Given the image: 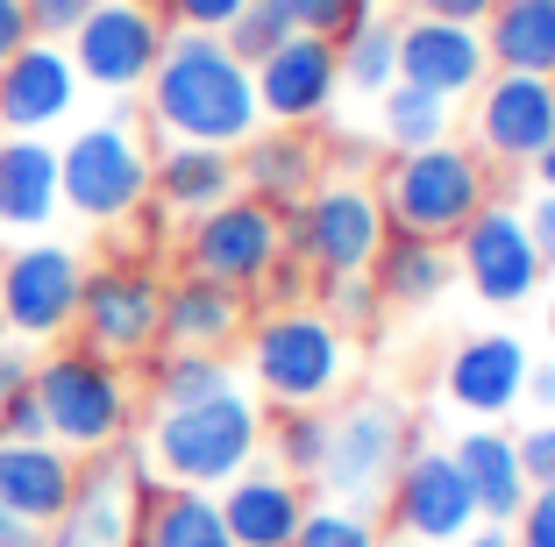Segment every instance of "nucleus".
Listing matches in <instances>:
<instances>
[{
  "label": "nucleus",
  "mask_w": 555,
  "mask_h": 547,
  "mask_svg": "<svg viewBox=\"0 0 555 547\" xmlns=\"http://www.w3.org/2000/svg\"><path fill=\"white\" fill-rule=\"evenodd\" d=\"M150 129L164 143H207V149H243L263 129L257 107V79L221 36L199 29H171L164 57L150 71Z\"/></svg>",
  "instance_id": "1"
},
{
  "label": "nucleus",
  "mask_w": 555,
  "mask_h": 547,
  "mask_svg": "<svg viewBox=\"0 0 555 547\" xmlns=\"http://www.w3.org/2000/svg\"><path fill=\"white\" fill-rule=\"evenodd\" d=\"M249 335V377H257V399L278 413H327V405L349 391L357 370V349L321 307H271Z\"/></svg>",
  "instance_id": "2"
},
{
  "label": "nucleus",
  "mask_w": 555,
  "mask_h": 547,
  "mask_svg": "<svg viewBox=\"0 0 555 547\" xmlns=\"http://www.w3.org/2000/svg\"><path fill=\"white\" fill-rule=\"evenodd\" d=\"M263 448V405L243 385L214 391L199 405H164L143 434L150 477L157 483H185V491H221L229 477H243Z\"/></svg>",
  "instance_id": "3"
},
{
  "label": "nucleus",
  "mask_w": 555,
  "mask_h": 547,
  "mask_svg": "<svg viewBox=\"0 0 555 547\" xmlns=\"http://www.w3.org/2000/svg\"><path fill=\"white\" fill-rule=\"evenodd\" d=\"M491 199V171L470 143H427V149H392L385 178H377V207L392 221V235H427L456 242L463 221Z\"/></svg>",
  "instance_id": "4"
},
{
  "label": "nucleus",
  "mask_w": 555,
  "mask_h": 547,
  "mask_svg": "<svg viewBox=\"0 0 555 547\" xmlns=\"http://www.w3.org/2000/svg\"><path fill=\"white\" fill-rule=\"evenodd\" d=\"M36 405H43V427L65 455H100V448H121L135 427V391L121 377V363L93 349H57L36 363L29 377Z\"/></svg>",
  "instance_id": "5"
},
{
  "label": "nucleus",
  "mask_w": 555,
  "mask_h": 547,
  "mask_svg": "<svg viewBox=\"0 0 555 547\" xmlns=\"http://www.w3.org/2000/svg\"><path fill=\"white\" fill-rule=\"evenodd\" d=\"M57 199L65 213L93 227H121L143 213L150 199V143L135 135L129 114H107V121H86L65 149H57Z\"/></svg>",
  "instance_id": "6"
},
{
  "label": "nucleus",
  "mask_w": 555,
  "mask_h": 547,
  "mask_svg": "<svg viewBox=\"0 0 555 547\" xmlns=\"http://www.w3.org/2000/svg\"><path fill=\"white\" fill-rule=\"evenodd\" d=\"M392 221L377 207V185L363 178H321L285 213V257H299L313 277H371Z\"/></svg>",
  "instance_id": "7"
},
{
  "label": "nucleus",
  "mask_w": 555,
  "mask_h": 547,
  "mask_svg": "<svg viewBox=\"0 0 555 547\" xmlns=\"http://www.w3.org/2000/svg\"><path fill=\"white\" fill-rule=\"evenodd\" d=\"M406 448H413L406 405L385 399V391H363V399H349L343 413H327V455H321L313 491L335 498V505H363V512H371V505L392 491Z\"/></svg>",
  "instance_id": "8"
},
{
  "label": "nucleus",
  "mask_w": 555,
  "mask_h": 547,
  "mask_svg": "<svg viewBox=\"0 0 555 547\" xmlns=\"http://www.w3.org/2000/svg\"><path fill=\"white\" fill-rule=\"evenodd\" d=\"M150 483L157 477H150V455L135 448V441L86 455L65 512L50 519V547H135Z\"/></svg>",
  "instance_id": "9"
},
{
  "label": "nucleus",
  "mask_w": 555,
  "mask_h": 547,
  "mask_svg": "<svg viewBox=\"0 0 555 547\" xmlns=\"http://www.w3.org/2000/svg\"><path fill=\"white\" fill-rule=\"evenodd\" d=\"M278 263H285V213H271L249 193L221 199V207L199 213V221H185V271L243 291V299H257Z\"/></svg>",
  "instance_id": "10"
},
{
  "label": "nucleus",
  "mask_w": 555,
  "mask_h": 547,
  "mask_svg": "<svg viewBox=\"0 0 555 547\" xmlns=\"http://www.w3.org/2000/svg\"><path fill=\"white\" fill-rule=\"evenodd\" d=\"M157 321H164V277L150 263L121 257V263H100L86 271V291H79V349L107 355V363H143L157 355Z\"/></svg>",
  "instance_id": "11"
},
{
  "label": "nucleus",
  "mask_w": 555,
  "mask_h": 547,
  "mask_svg": "<svg viewBox=\"0 0 555 547\" xmlns=\"http://www.w3.org/2000/svg\"><path fill=\"white\" fill-rule=\"evenodd\" d=\"M164 36H171V22L150 0H93L65 50H72V65H79V86L143 93L157 57H164Z\"/></svg>",
  "instance_id": "12"
},
{
  "label": "nucleus",
  "mask_w": 555,
  "mask_h": 547,
  "mask_svg": "<svg viewBox=\"0 0 555 547\" xmlns=\"http://www.w3.org/2000/svg\"><path fill=\"white\" fill-rule=\"evenodd\" d=\"M449 257H456V277L485 307H527L541 291V277H548L534 257V235H527V213L499 193L463 221V235L449 242Z\"/></svg>",
  "instance_id": "13"
},
{
  "label": "nucleus",
  "mask_w": 555,
  "mask_h": 547,
  "mask_svg": "<svg viewBox=\"0 0 555 547\" xmlns=\"http://www.w3.org/2000/svg\"><path fill=\"white\" fill-rule=\"evenodd\" d=\"M86 291V257L72 242H22L0 263V327L15 341H57L79 321Z\"/></svg>",
  "instance_id": "14"
},
{
  "label": "nucleus",
  "mask_w": 555,
  "mask_h": 547,
  "mask_svg": "<svg viewBox=\"0 0 555 547\" xmlns=\"http://www.w3.org/2000/svg\"><path fill=\"white\" fill-rule=\"evenodd\" d=\"M548 143H555V79L491 71V79L470 93V149L485 164L534 171Z\"/></svg>",
  "instance_id": "15"
},
{
  "label": "nucleus",
  "mask_w": 555,
  "mask_h": 547,
  "mask_svg": "<svg viewBox=\"0 0 555 547\" xmlns=\"http://www.w3.org/2000/svg\"><path fill=\"white\" fill-rule=\"evenodd\" d=\"M385 512H392V533L406 541H427V547H456L463 533L477 526V498L463 483L456 455L435 448V441H413L406 463H399L392 491H385Z\"/></svg>",
  "instance_id": "16"
},
{
  "label": "nucleus",
  "mask_w": 555,
  "mask_h": 547,
  "mask_svg": "<svg viewBox=\"0 0 555 547\" xmlns=\"http://www.w3.org/2000/svg\"><path fill=\"white\" fill-rule=\"evenodd\" d=\"M249 79H257L263 129H313V121H327L335 100H343V57H335L327 36L299 29V36H285L263 65H249Z\"/></svg>",
  "instance_id": "17"
},
{
  "label": "nucleus",
  "mask_w": 555,
  "mask_h": 547,
  "mask_svg": "<svg viewBox=\"0 0 555 547\" xmlns=\"http://www.w3.org/2000/svg\"><path fill=\"white\" fill-rule=\"evenodd\" d=\"M527 370H534L527 341L506 335V327H485V335L449 349V363H441V399L456 405L463 419H506L513 405L527 399Z\"/></svg>",
  "instance_id": "18"
},
{
  "label": "nucleus",
  "mask_w": 555,
  "mask_h": 547,
  "mask_svg": "<svg viewBox=\"0 0 555 547\" xmlns=\"http://www.w3.org/2000/svg\"><path fill=\"white\" fill-rule=\"evenodd\" d=\"M399 79L441 93L449 107L477 93L491 79V57H485V36L470 22H435V15H406L399 22Z\"/></svg>",
  "instance_id": "19"
},
{
  "label": "nucleus",
  "mask_w": 555,
  "mask_h": 547,
  "mask_svg": "<svg viewBox=\"0 0 555 547\" xmlns=\"http://www.w3.org/2000/svg\"><path fill=\"white\" fill-rule=\"evenodd\" d=\"M79 107V65L65 43H22L0 65V129L8 135H43Z\"/></svg>",
  "instance_id": "20"
},
{
  "label": "nucleus",
  "mask_w": 555,
  "mask_h": 547,
  "mask_svg": "<svg viewBox=\"0 0 555 547\" xmlns=\"http://www.w3.org/2000/svg\"><path fill=\"white\" fill-rule=\"evenodd\" d=\"M214 498H221V519H229L235 547H293L313 491L299 477H285L278 463H249L243 477H229Z\"/></svg>",
  "instance_id": "21"
},
{
  "label": "nucleus",
  "mask_w": 555,
  "mask_h": 547,
  "mask_svg": "<svg viewBox=\"0 0 555 547\" xmlns=\"http://www.w3.org/2000/svg\"><path fill=\"white\" fill-rule=\"evenodd\" d=\"M235 178H243V193L263 199L271 213H293L327 178V164H321L313 129H257L243 149H235Z\"/></svg>",
  "instance_id": "22"
},
{
  "label": "nucleus",
  "mask_w": 555,
  "mask_h": 547,
  "mask_svg": "<svg viewBox=\"0 0 555 547\" xmlns=\"http://www.w3.org/2000/svg\"><path fill=\"white\" fill-rule=\"evenodd\" d=\"M249 327V299L229 285H214V277L199 271H179L171 285H164V321H157V349H229V341H243Z\"/></svg>",
  "instance_id": "23"
},
{
  "label": "nucleus",
  "mask_w": 555,
  "mask_h": 547,
  "mask_svg": "<svg viewBox=\"0 0 555 547\" xmlns=\"http://www.w3.org/2000/svg\"><path fill=\"white\" fill-rule=\"evenodd\" d=\"M449 455H456L463 483H470L477 498V526H513V512L527 505V469H520V448H513V434L499 427V419H470L456 441H449Z\"/></svg>",
  "instance_id": "24"
},
{
  "label": "nucleus",
  "mask_w": 555,
  "mask_h": 547,
  "mask_svg": "<svg viewBox=\"0 0 555 547\" xmlns=\"http://www.w3.org/2000/svg\"><path fill=\"white\" fill-rule=\"evenodd\" d=\"M243 193V178H235V149H207V143H164L150 157V199L164 213H179V221H199L214 213L221 199Z\"/></svg>",
  "instance_id": "25"
},
{
  "label": "nucleus",
  "mask_w": 555,
  "mask_h": 547,
  "mask_svg": "<svg viewBox=\"0 0 555 547\" xmlns=\"http://www.w3.org/2000/svg\"><path fill=\"white\" fill-rule=\"evenodd\" d=\"M57 149L43 135L0 143V235H43L57 221Z\"/></svg>",
  "instance_id": "26"
},
{
  "label": "nucleus",
  "mask_w": 555,
  "mask_h": 547,
  "mask_svg": "<svg viewBox=\"0 0 555 547\" xmlns=\"http://www.w3.org/2000/svg\"><path fill=\"white\" fill-rule=\"evenodd\" d=\"M72 483H79V455H65L57 441H0V505L36 526L65 512Z\"/></svg>",
  "instance_id": "27"
},
{
  "label": "nucleus",
  "mask_w": 555,
  "mask_h": 547,
  "mask_svg": "<svg viewBox=\"0 0 555 547\" xmlns=\"http://www.w3.org/2000/svg\"><path fill=\"white\" fill-rule=\"evenodd\" d=\"M485 57L491 71H527V79H555V0H499L485 22Z\"/></svg>",
  "instance_id": "28"
},
{
  "label": "nucleus",
  "mask_w": 555,
  "mask_h": 547,
  "mask_svg": "<svg viewBox=\"0 0 555 547\" xmlns=\"http://www.w3.org/2000/svg\"><path fill=\"white\" fill-rule=\"evenodd\" d=\"M371 285L385 307H435L441 291L456 285V257H449V242H427V235H385L371 263Z\"/></svg>",
  "instance_id": "29"
},
{
  "label": "nucleus",
  "mask_w": 555,
  "mask_h": 547,
  "mask_svg": "<svg viewBox=\"0 0 555 547\" xmlns=\"http://www.w3.org/2000/svg\"><path fill=\"white\" fill-rule=\"evenodd\" d=\"M135 547H235V541H229V519H221V498H214V491L150 483Z\"/></svg>",
  "instance_id": "30"
},
{
  "label": "nucleus",
  "mask_w": 555,
  "mask_h": 547,
  "mask_svg": "<svg viewBox=\"0 0 555 547\" xmlns=\"http://www.w3.org/2000/svg\"><path fill=\"white\" fill-rule=\"evenodd\" d=\"M335 57H343V93L377 100L385 86H399V22L371 8L357 29L335 36Z\"/></svg>",
  "instance_id": "31"
},
{
  "label": "nucleus",
  "mask_w": 555,
  "mask_h": 547,
  "mask_svg": "<svg viewBox=\"0 0 555 547\" xmlns=\"http://www.w3.org/2000/svg\"><path fill=\"white\" fill-rule=\"evenodd\" d=\"M377 135L392 149H427V143H449L456 135V107L441 93H427V86H385L377 93Z\"/></svg>",
  "instance_id": "32"
},
{
  "label": "nucleus",
  "mask_w": 555,
  "mask_h": 547,
  "mask_svg": "<svg viewBox=\"0 0 555 547\" xmlns=\"http://www.w3.org/2000/svg\"><path fill=\"white\" fill-rule=\"evenodd\" d=\"M243 377H235L229 355H214V349H157V363H150V399L164 405H199L214 399V391H235Z\"/></svg>",
  "instance_id": "33"
},
{
  "label": "nucleus",
  "mask_w": 555,
  "mask_h": 547,
  "mask_svg": "<svg viewBox=\"0 0 555 547\" xmlns=\"http://www.w3.org/2000/svg\"><path fill=\"white\" fill-rule=\"evenodd\" d=\"M263 441H271V463L313 491L321 455H327V413H278V419H263Z\"/></svg>",
  "instance_id": "34"
},
{
  "label": "nucleus",
  "mask_w": 555,
  "mask_h": 547,
  "mask_svg": "<svg viewBox=\"0 0 555 547\" xmlns=\"http://www.w3.org/2000/svg\"><path fill=\"white\" fill-rule=\"evenodd\" d=\"M385 541V526H377V512H363V505H335V498H313L307 519H299L293 547H377Z\"/></svg>",
  "instance_id": "35"
},
{
  "label": "nucleus",
  "mask_w": 555,
  "mask_h": 547,
  "mask_svg": "<svg viewBox=\"0 0 555 547\" xmlns=\"http://www.w3.org/2000/svg\"><path fill=\"white\" fill-rule=\"evenodd\" d=\"M285 36H299V29H293V15H285V0H249L243 15L221 29V43H229L243 65H263V57H271Z\"/></svg>",
  "instance_id": "36"
},
{
  "label": "nucleus",
  "mask_w": 555,
  "mask_h": 547,
  "mask_svg": "<svg viewBox=\"0 0 555 547\" xmlns=\"http://www.w3.org/2000/svg\"><path fill=\"white\" fill-rule=\"evenodd\" d=\"M321 313L343 327V335H371L377 313H385V299H377L371 277H321Z\"/></svg>",
  "instance_id": "37"
},
{
  "label": "nucleus",
  "mask_w": 555,
  "mask_h": 547,
  "mask_svg": "<svg viewBox=\"0 0 555 547\" xmlns=\"http://www.w3.org/2000/svg\"><path fill=\"white\" fill-rule=\"evenodd\" d=\"M377 0H285V15H293V29H307V36H327V43H335V36L343 29H357L363 15H371Z\"/></svg>",
  "instance_id": "38"
},
{
  "label": "nucleus",
  "mask_w": 555,
  "mask_h": 547,
  "mask_svg": "<svg viewBox=\"0 0 555 547\" xmlns=\"http://www.w3.org/2000/svg\"><path fill=\"white\" fill-rule=\"evenodd\" d=\"M243 8L249 0H157V15L171 22V29H199V36H221Z\"/></svg>",
  "instance_id": "39"
},
{
  "label": "nucleus",
  "mask_w": 555,
  "mask_h": 547,
  "mask_svg": "<svg viewBox=\"0 0 555 547\" xmlns=\"http://www.w3.org/2000/svg\"><path fill=\"white\" fill-rule=\"evenodd\" d=\"M513 547H555V483H541V491H527V505L513 512Z\"/></svg>",
  "instance_id": "40"
},
{
  "label": "nucleus",
  "mask_w": 555,
  "mask_h": 547,
  "mask_svg": "<svg viewBox=\"0 0 555 547\" xmlns=\"http://www.w3.org/2000/svg\"><path fill=\"white\" fill-rule=\"evenodd\" d=\"M513 448H520V469H527V483H555V419H534V427H520L513 434Z\"/></svg>",
  "instance_id": "41"
},
{
  "label": "nucleus",
  "mask_w": 555,
  "mask_h": 547,
  "mask_svg": "<svg viewBox=\"0 0 555 547\" xmlns=\"http://www.w3.org/2000/svg\"><path fill=\"white\" fill-rule=\"evenodd\" d=\"M22 8H29V29L43 36V43H72V29L86 22L93 0H22Z\"/></svg>",
  "instance_id": "42"
},
{
  "label": "nucleus",
  "mask_w": 555,
  "mask_h": 547,
  "mask_svg": "<svg viewBox=\"0 0 555 547\" xmlns=\"http://www.w3.org/2000/svg\"><path fill=\"white\" fill-rule=\"evenodd\" d=\"M0 441H50L43 405H36V391H29V385L0 399Z\"/></svg>",
  "instance_id": "43"
},
{
  "label": "nucleus",
  "mask_w": 555,
  "mask_h": 547,
  "mask_svg": "<svg viewBox=\"0 0 555 547\" xmlns=\"http://www.w3.org/2000/svg\"><path fill=\"white\" fill-rule=\"evenodd\" d=\"M520 213H527V235H534V257H541V271H555V193H534Z\"/></svg>",
  "instance_id": "44"
},
{
  "label": "nucleus",
  "mask_w": 555,
  "mask_h": 547,
  "mask_svg": "<svg viewBox=\"0 0 555 547\" xmlns=\"http://www.w3.org/2000/svg\"><path fill=\"white\" fill-rule=\"evenodd\" d=\"M406 8H413V15H435V22H470V29H477V22H485L491 8H499V0H406Z\"/></svg>",
  "instance_id": "45"
},
{
  "label": "nucleus",
  "mask_w": 555,
  "mask_h": 547,
  "mask_svg": "<svg viewBox=\"0 0 555 547\" xmlns=\"http://www.w3.org/2000/svg\"><path fill=\"white\" fill-rule=\"evenodd\" d=\"M22 43H36V29H29V8L22 0H0V65L15 57Z\"/></svg>",
  "instance_id": "46"
},
{
  "label": "nucleus",
  "mask_w": 555,
  "mask_h": 547,
  "mask_svg": "<svg viewBox=\"0 0 555 547\" xmlns=\"http://www.w3.org/2000/svg\"><path fill=\"white\" fill-rule=\"evenodd\" d=\"M0 547H50V526H36V519H22V512L0 505Z\"/></svg>",
  "instance_id": "47"
},
{
  "label": "nucleus",
  "mask_w": 555,
  "mask_h": 547,
  "mask_svg": "<svg viewBox=\"0 0 555 547\" xmlns=\"http://www.w3.org/2000/svg\"><path fill=\"white\" fill-rule=\"evenodd\" d=\"M520 405H534L541 419H555V363H534V370H527V399Z\"/></svg>",
  "instance_id": "48"
},
{
  "label": "nucleus",
  "mask_w": 555,
  "mask_h": 547,
  "mask_svg": "<svg viewBox=\"0 0 555 547\" xmlns=\"http://www.w3.org/2000/svg\"><path fill=\"white\" fill-rule=\"evenodd\" d=\"M456 547H513V533H506V526H470Z\"/></svg>",
  "instance_id": "49"
},
{
  "label": "nucleus",
  "mask_w": 555,
  "mask_h": 547,
  "mask_svg": "<svg viewBox=\"0 0 555 547\" xmlns=\"http://www.w3.org/2000/svg\"><path fill=\"white\" fill-rule=\"evenodd\" d=\"M534 171H541V193H555V143L541 149V164H534Z\"/></svg>",
  "instance_id": "50"
},
{
  "label": "nucleus",
  "mask_w": 555,
  "mask_h": 547,
  "mask_svg": "<svg viewBox=\"0 0 555 547\" xmlns=\"http://www.w3.org/2000/svg\"><path fill=\"white\" fill-rule=\"evenodd\" d=\"M377 547H427V541H406V533H385V541H377Z\"/></svg>",
  "instance_id": "51"
},
{
  "label": "nucleus",
  "mask_w": 555,
  "mask_h": 547,
  "mask_svg": "<svg viewBox=\"0 0 555 547\" xmlns=\"http://www.w3.org/2000/svg\"><path fill=\"white\" fill-rule=\"evenodd\" d=\"M548 341H555V299H548Z\"/></svg>",
  "instance_id": "52"
}]
</instances>
